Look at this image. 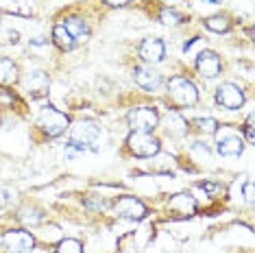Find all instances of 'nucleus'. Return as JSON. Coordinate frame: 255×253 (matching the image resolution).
Wrapping results in <instances>:
<instances>
[{"label": "nucleus", "mask_w": 255, "mask_h": 253, "mask_svg": "<svg viewBox=\"0 0 255 253\" xmlns=\"http://www.w3.org/2000/svg\"><path fill=\"white\" fill-rule=\"evenodd\" d=\"M63 153H66V157L74 159L77 155H85V153H88V148L81 146V144H77V142H72V140H70V142L66 144V151H63Z\"/></svg>", "instance_id": "b1692460"}, {"label": "nucleus", "mask_w": 255, "mask_h": 253, "mask_svg": "<svg viewBox=\"0 0 255 253\" xmlns=\"http://www.w3.org/2000/svg\"><path fill=\"white\" fill-rule=\"evenodd\" d=\"M70 140L85 146L88 151H96L101 142V126L92 120H81V123L70 126Z\"/></svg>", "instance_id": "7ed1b4c3"}, {"label": "nucleus", "mask_w": 255, "mask_h": 253, "mask_svg": "<svg viewBox=\"0 0 255 253\" xmlns=\"http://www.w3.org/2000/svg\"><path fill=\"white\" fill-rule=\"evenodd\" d=\"M216 103H218L220 107L234 112V109H240L242 105H245V94H242V90L238 88V85H234V83H223L216 90Z\"/></svg>", "instance_id": "6e6552de"}, {"label": "nucleus", "mask_w": 255, "mask_h": 253, "mask_svg": "<svg viewBox=\"0 0 255 253\" xmlns=\"http://www.w3.org/2000/svg\"><path fill=\"white\" fill-rule=\"evenodd\" d=\"M245 133H247V140H249V144H253V116H249V118H247Z\"/></svg>", "instance_id": "393cba45"}, {"label": "nucleus", "mask_w": 255, "mask_h": 253, "mask_svg": "<svg viewBox=\"0 0 255 253\" xmlns=\"http://www.w3.org/2000/svg\"><path fill=\"white\" fill-rule=\"evenodd\" d=\"M164 129L168 135H175V137H181L188 133V120H185L181 114L177 112H168L164 116Z\"/></svg>", "instance_id": "4468645a"}, {"label": "nucleus", "mask_w": 255, "mask_h": 253, "mask_svg": "<svg viewBox=\"0 0 255 253\" xmlns=\"http://www.w3.org/2000/svg\"><path fill=\"white\" fill-rule=\"evenodd\" d=\"M42 212H39L37 208H24L20 212V221L24 223V225H28V227H35V225H39L42 223Z\"/></svg>", "instance_id": "aec40b11"}, {"label": "nucleus", "mask_w": 255, "mask_h": 253, "mask_svg": "<svg viewBox=\"0 0 255 253\" xmlns=\"http://www.w3.org/2000/svg\"><path fill=\"white\" fill-rule=\"evenodd\" d=\"M53 42L57 44V48H61V50H72L74 46H77V42L72 39V35L63 28V24H57L53 28Z\"/></svg>", "instance_id": "f3484780"}, {"label": "nucleus", "mask_w": 255, "mask_h": 253, "mask_svg": "<svg viewBox=\"0 0 255 253\" xmlns=\"http://www.w3.org/2000/svg\"><path fill=\"white\" fill-rule=\"evenodd\" d=\"M68 116L66 114H61L59 109H55V107H50V105H46L39 109V114H37V126L44 131L48 137H57V135H61L63 131L68 129Z\"/></svg>", "instance_id": "f03ea898"}, {"label": "nucleus", "mask_w": 255, "mask_h": 253, "mask_svg": "<svg viewBox=\"0 0 255 253\" xmlns=\"http://www.w3.org/2000/svg\"><path fill=\"white\" fill-rule=\"evenodd\" d=\"M140 57L146 63H159L166 57V46L157 37H146L140 46Z\"/></svg>", "instance_id": "9b49d317"}, {"label": "nucleus", "mask_w": 255, "mask_h": 253, "mask_svg": "<svg viewBox=\"0 0 255 253\" xmlns=\"http://www.w3.org/2000/svg\"><path fill=\"white\" fill-rule=\"evenodd\" d=\"M127 123H129L131 131H144V133H150V131L157 126L159 116L153 107H135L127 114Z\"/></svg>", "instance_id": "39448f33"}, {"label": "nucleus", "mask_w": 255, "mask_h": 253, "mask_svg": "<svg viewBox=\"0 0 255 253\" xmlns=\"http://www.w3.org/2000/svg\"><path fill=\"white\" fill-rule=\"evenodd\" d=\"M109 7H125L127 2H131V0H105Z\"/></svg>", "instance_id": "cd10ccee"}, {"label": "nucleus", "mask_w": 255, "mask_h": 253, "mask_svg": "<svg viewBox=\"0 0 255 253\" xmlns=\"http://www.w3.org/2000/svg\"><path fill=\"white\" fill-rule=\"evenodd\" d=\"M168 205H170L172 212H177V214H181V216H192L196 212V201L190 197V194H175Z\"/></svg>", "instance_id": "2eb2a0df"}, {"label": "nucleus", "mask_w": 255, "mask_h": 253, "mask_svg": "<svg viewBox=\"0 0 255 253\" xmlns=\"http://www.w3.org/2000/svg\"><path fill=\"white\" fill-rule=\"evenodd\" d=\"M18 79V68L15 63L7 59V57H0V83L2 85H9Z\"/></svg>", "instance_id": "a211bd4d"}, {"label": "nucleus", "mask_w": 255, "mask_h": 253, "mask_svg": "<svg viewBox=\"0 0 255 253\" xmlns=\"http://www.w3.org/2000/svg\"><path fill=\"white\" fill-rule=\"evenodd\" d=\"M63 28H66L68 33L72 35L74 42H85V39L90 37V28L88 24H85V20H81V18H68V20H63Z\"/></svg>", "instance_id": "dca6fc26"}, {"label": "nucleus", "mask_w": 255, "mask_h": 253, "mask_svg": "<svg viewBox=\"0 0 255 253\" xmlns=\"http://www.w3.org/2000/svg\"><path fill=\"white\" fill-rule=\"evenodd\" d=\"M168 96L179 107H192L199 101V92H196L194 83L185 77H172L168 81Z\"/></svg>", "instance_id": "f257e3e1"}, {"label": "nucleus", "mask_w": 255, "mask_h": 253, "mask_svg": "<svg viewBox=\"0 0 255 253\" xmlns=\"http://www.w3.org/2000/svg\"><path fill=\"white\" fill-rule=\"evenodd\" d=\"M196 70H199L201 77L205 79H214L220 74V59L216 53H212V50H201L199 55H196Z\"/></svg>", "instance_id": "9d476101"}, {"label": "nucleus", "mask_w": 255, "mask_h": 253, "mask_svg": "<svg viewBox=\"0 0 255 253\" xmlns=\"http://www.w3.org/2000/svg\"><path fill=\"white\" fill-rule=\"evenodd\" d=\"M114 212L123 218H129V221H140L146 216V205L135 197H120L114 203Z\"/></svg>", "instance_id": "0eeeda50"}, {"label": "nucleus", "mask_w": 255, "mask_h": 253, "mask_svg": "<svg viewBox=\"0 0 255 253\" xmlns=\"http://www.w3.org/2000/svg\"><path fill=\"white\" fill-rule=\"evenodd\" d=\"M57 253H83V245L74 238H63L57 245Z\"/></svg>", "instance_id": "412c9836"}, {"label": "nucleus", "mask_w": 255, "mask_h": 253, "mask_svg": "<svg viewBox=\"0 0 255 253\" xmlns=\"http://www.w3.org/2000/svg\"><path fill=\"white\" fill-rule=\"evenodd\" d=\"M11 197H13V192H11V190H0V203H9L11 201Z\"/></svg>", "instance_id": "bb28decb"}, {"label": "nucleus", "mask_w": 255, "mask_h": 253, "mask_svg": "<svg viewBox=\"0 0 255 253\" xmlns=\"http://www.w3.org/2000/svg\"><path fill=\"white\" fill-rule=\"evenodd\" d=\"M127 146L137 157H155V155H159V140L150 133H144V131H131V135L127 137Z\"/></svg>", "instance_id": "20e7f679"}, {"label": "nucleus", "mask_w": 255, "mask_h": 253, "mask_svg": "<svg viewBox=\"0 0 255 253\" xmlns=\"http://www.w3.org/2000/svg\"><path fill=\"white\" fill-rule=\"evenodd\" d=\"M216 133H218V140H216L218 155H223V157H238V155H242L245 144H242L240 135H236L227 126H223V131H216Z\"/></svg>", "instance_id": "423d86ee"}, {"label": "nucleus", "mask_w": 255, "mask_h": 253, "mask_svg": "<svg viewBox=\"0 0 255 253\" xmlns=\"http://www.w3.org/2000/svg\"><path fill=\"white\" fill-rule=\"evenodd\" d=\"M133 79H135V83L140 85L142 90H157L161 85V74L157 70H153V68L148 66H140L133 70Z\"/></svg>", "instance_id": "f8f14e48"}, {"label": "nucleus", "mask_w": 255, "mask_h": 253, "mask_svg": "<svg viewBox=\"0 0 255 253\" xmlns=\"http://www.w3.org/2000/svg\"><path fill=\"white\" fill-rule=\"evenodd\" d=\"M203 190H207V192H216V190H220V186H216V183H201Z\"/></svg>", "instance_id": "c85d7f7f"}, {"label": "nucleus", "mask_w": 255, "mask_h": 253, "mask_svg": "<svg viewBox=\"0 0 255 253\" xmlns=\"http://www.w3.org/2000/svg\"><path fill=\"white\" fill-rule=\"evenodd\" d=\"M242 192H245V201H247V203H253V183L251 181L245 183V190H242Z\"/></svg>", "instance_id": "a878e982"}, {"label": "nucleus", "mask_w": 255, "mask_h": 253, "mask_svg": "<svg viewBox=\"0 0 255 253\" xmlns=\"http://www.w3.org/2000/svg\"><path fill=\"white\" fill-rule=\"evenodd\" d=\"M2 245L9 253H31L33 245H35V238H33L28 232H7L2 236Z\"/></svg>", "instance_id": "1a4fd4ad"}, {"label": "nucleus", "mask_w": 255, "mask_h": 253, "mask_svg": "<svg viewBox=\"0 0 255 253\" xmlns=\"http://www.w3.org/2000/svg\"><path fill=\"white\" fill-rule=\"evenodd\" d=\"M203 2H205V4H218L220 0H203Z\"/></svg>", "instance_id": "c756f323"}, {"label": "nucleus", "mask_w": 255, "mask_h": 253, "mask_svg": "<svg viewBox=\"0 0 255 253\" xmlns=\"http://www.w3.org/2000/svg\"><path fill=\"white\" fill-rule=\"evenodd\" d=\"M194 125L199 126V131H203V133H216L218 131V123L214 118H196Z\"/></svg>", "instance_id": "5701e85b"}, {"label": "nucleus", "mask_w": 255, "mask_h": 253, "mask_svg": "<svg viewBox=\"0 0 255 253\" xmlns=\"http://www.w3.org/2000/svg\"><path fill=\"white\" fill-rule=\"evenodd\" d=\"M205 26L214 33H229L231 22H229V18H225V15H212V18L205 20Z\"/></svg>", "instance_id": "6ab92c4d"}, {"label": "nucleus", "mask_w": 255, "mask_h": 253, "mask_svg": "<svg viewBox=\"0 0 255 253\" xmlns=\"http://www.w3.org/2000/svg\"><path fill=\"white\" fill-rule=\"evenodd\" d=\"M48 83H50L48 74L42 72V70H33V72H28L26 77L22 79V85H24V90L31 92L33 96L46 94V90H48Z\"/></svg>", "instance_id": "ddd939ff"}, {"label": "nucleus", "mask_w": 255, "mask_h": 253, "mask_svg": "<svg viewBox=\"0 0 255 253\" xmlns=\"http://www.w3.org/2000/svg\"><path fill=\"white\" fill-rule=\"evenodd\" d=\"M159 20H161V24H166V26H177V24H181V15H179L175 9H161Z\"/></svg>", "instance_id": "4be33fe9"}]
</instances>
